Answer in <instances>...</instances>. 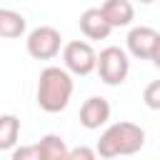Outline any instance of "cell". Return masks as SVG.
<instances>
[{
    "label": "cell",
    "mask_w": 160,
    "mask_h": 160,
    "mask_svg": "<svg viewBox=\"0 0 160 160\" xmlns=\"http://www.w3.org/2000/svg\"><path fill=\"white\" fill-rule=\"evenodd\" d=\"M72 92H75V80L65 68L48 65V68L40 70L35 100H38V108L42 112H50V115L62 112L70 105Z\"/></svg>",
    "instance_id": "cell-1"
},
{
    "label": "cell",
    "mask_w": 160,
    "mask_h": 160,
    "mask_svg": "<svg viewBox=\"0 0 160 160\" xmlns=\"http://www.w3.org/2000/svg\"><path fill=\"white\" fill-rule=\"evenodd\" d=\"M145 145V130L138 122L120 120L108 125L100 132V140L95 145V152L100 158H120V155H135Z\"/></svg>",
    "instance_id": "cell-2"
},
{
    "label": "cell",
    "mask_w": 160,
    "mask_h": 160,
    "mask_svg": "<svg viewBox=\"0 0 160 160\" xmlns=\"http://www.w3.org/2000/svg\"><path fill=\"white\" fill-rule=\"evenodd\" d=\"M95 70H98V75H100V80H102L105 85L118 88V85H122V82L128 80V75H130V58H128V52H125L122 48L108 45V48H102V50L98 52V58H95Z\"/></svg>",
    "instance_id": "cell-3"
},
{
    "label": "cell",
    "mask_w": 160,
    "mask_h": 160,
    "mask_svg": "<svg viewBox=\"0 0 160 160\" xmlns=\"http://www.w3.org/2000/svg\"><path fill=\"white\" fill-rule=\"evenodd\" d=\"M60 48H62V35L52 25H38L25 38V50L32 60H52L60 55Z\"/></svg>",
    "instance_id": "cell-4"
},
{
    "label": "cell",
    "mask_w": 160,
    "mask_h": 160,
    "mask_svg": "<svg viewBox=\"0 0 160 160\" xmlns=\"http://www.w3.org/2000/svg\"><path fill=\"white\" fill-rule=\"evenodd\" d=\"M128 52L138 60H150V62H160V32L150 25H135L130 28L128 38H125Z\"/></svg>",
    "instance_id": "cell-5"
},
{
    "label": "cell",
    "mask_w": 160,
    "mask_h": 160,
    "mask_svg": "<svg viewBox=\"0 0 160 160\" xmlns=\"http://www.w3.org/2000/svg\"><path fill=\"white\" fill-rule=\"evenodd\" d=\"M95 48L88 42V40H70L62 45V68L70 72V75H78V78H85L95 70Z\"/></svg>",
    "instance_id": "cell-6"
},
{
    "label": "cell",
    "mask_w": 160,
    "mask_h": 160,
    "mask_svg": "<svg viewBox=\"0 0 160 160\" xmlns=\"http://www.w3.org/2000/svg\"><path fill=\"white\" fill-rule=\"evenodd\" d=\"M110 112H112V108L102 95H90L80 105V125L85 130H100L102 125H108Z\"/></svg>",
    "instance_id": "cell-7"
},
{
    "label": "cell",
    "mask_w": 160,
    "mask_h": 160,
    "mask_svg": "<svg viewBox=\"0 0 160 160\" xmlns=\"http://www.w3.org/2000/svg\"><path fill=\"white\" fill-rule=\"evenodd\" d=\"M78 25H80V32H82L88 40H105V38H110V32H112V28H110V22L102 18L100 8H88V10H82Z\"/></svg>",
    "instance_id": "cell-8"
},
{
    "label": "cell",
    "mask_w": 160,
    "mask_h": 160,
    "mask_svg": "<svg viewBox=\"0 0 160 160\" xmlns=\"http://www.w3.org/2000/svg\"><path fill=\"white\" fill-rule=\"evenodd\" d=\"M100 12H102V18L110 22L112 30H115V28H128V25H132V20H135V8H132L130 0H105V2L100 5Z\"/></svg>",
    "instance_id": "cell-9"
},
{
    "label": "cell",
    "mask_w": 160,
    "mask_h": 160,
    "mask_svg": "<svg viewBox=\"0 0 160 160\" xmlns=\"http://www.w3.org/2000/svg\"><path fill=\"white\" fill-rule=\"evenodd\" d=\"M28 30V20L22 12L12 8H0V38L5 40H18Z\"/></svg>",
    "instance_id": "cell-10"
},
{
    "label": "cell",
    "mask_w": 160,
    "mask_h": 160,
    "mask_svg": "<svg viewBox=\"0 0 160 160\" xmlns=\"http://www.w3.org/2000/svg\"><path fill=\"white\" fill-rule=\"evenodd\" d=\"M68 145L60 135L55 132H48L40 138L38 142V152H40V160H68Z\"/></svg>",
    "instance_id": "cell-11"
},
{
    "label": "cell",
    "mask_w": 160,
    "mask_h": 160,
    "mask_svg": "<svg viewBox=\"0 0 160 160\" xmlns=\"http://www.w3.org/2000/svg\"><path fill=\"white\" fill-rule=\"evenodd\" d=\"M20 138V118L12 112L0 115V152H10Z\"/></svg>",
    "instance_id": "cell-12"
},
{
    "label": "cell",
    "mask_w": 160,
    "mask_h": 160,
    "mask_svg": "<svg viewBox=\"0 0 160 160\" xmlns=\"http://www.w3.org/2000/svg\"><path fill=\"white\" fill-rule=\"evenodd\" d=\"M142 100L150 110H160V80L148 82V88L142 90Z\"/></svg>",
    "instance_id": "cell-13"
},
{
    "label": "cell",
    "mask_w": 160,
    "mask_h": 160,
    "mask_svg": "<svg viewBox=\"0 0 160 160\" xmlns=\"http://www.w3.org/2000/svg\"><path fill=\"white\" fill-rule=\"evenodd\" d=\"M12 160H40L38 145H22V148H12L10 150Z\"/></svg>",
    "instance_id": "cell-14"
},
{
    "label": "cell",
    "mask_w": 160,
    "mask_h": 160,
    "mask_svg": "<svg viewBox=\"0 0 160 160\" xmlns=\"http://www.w3.org/2000/svg\"><path fill=\"white\" fill-rule=\"evenodd\" d=\"M78 158H82V160H92V158H98V152H95V148H85V145L68 150V160H78Z\"/></svg>",
    "instance_id": "cell-15"
},
{
    "label": "cell",
    "mask_w": 160,
    "mask_h": 160,
    "mask_svg": "<svg viewBox=\"0 0 160 160\" xmlns=\"http://www.w3.org/2000/svg\"><path fill=\"white\" fill-rule=\"evenodd\" d=\"M138 2H142V5H150V2H155V0H138Z\"/></svg>",
    "instance_id": "cell-16"
}]
</instances>
